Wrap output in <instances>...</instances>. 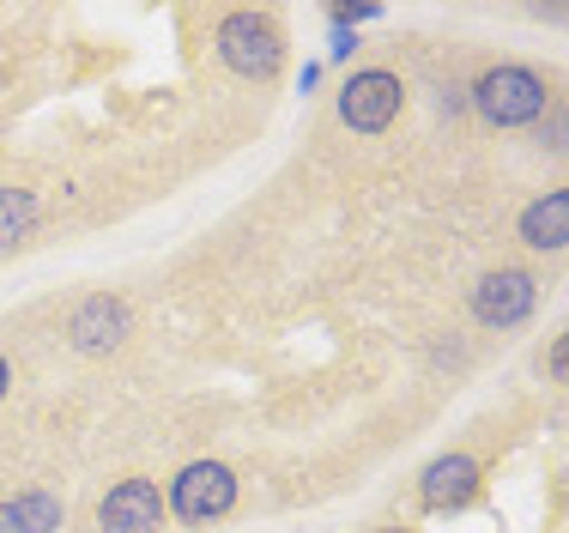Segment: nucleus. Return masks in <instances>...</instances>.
Instances as JSON below:
<instances>
[{
    "label": "nucleus",
    "mask_w": 569,
    "mask_h": 533,
    "mask_svg": "<svg viewBox=\"0 0 569 533\" xmlns=\"http://www.w3.org/2000/svg\"><path fill=\"white\" fill-rule=\"evenodd\" d=\"M7 394H12V364L0 358V401H7Z\"/></svg>",
    "instance_id": "14"
},
{
    "label": "nucleus",
    "mask_w": 569,
    "mask_h": 533,
    "mask_svg": "<svg viewBox=\"0 0 569 533\" xmlns=\"http://www.w3.org/2000/svg\"><path fill=\"white\" fill-rule=\"evenodd\" d=\"M164 491L152 480H121L110 485V497L98 503V527L103 533H158L164 527Z\"/></svg>",
    "instance_id": "7"
},
{
    "label": "nucleus",
    "mask_w": 569,
    "mask_h": 533,
    "mask_svg": "<svg viewBox=\"0 0 569 533\" xmlns=\"http://www.w3.org/2000/svg\"><path fill=\"white\" fill-rule=\"evenodd\" d=\"M472 497H479V461L472 455H437L425 467V480H418V503L437 510V515L467 510Z\"/></svg>",
    "instance_id": "8"
},
{
    "label": "nucleus",
    "mask_w": 569,
    "mask_h": 533,
    "mask_svg": "<svg viewBox=\"0 0 569 533\" xmlns=\"http://www.w3.org/2000/svg\"><path fill=\"white\" fill-rule=\"evenodd\" d=\"M376 533H412V527H376Z\"/></svg>",
    "instance_id": "15"
},
{
    "label": "nucleus",
    "mask_w": 569,
    "mask_h": 533,
    "mask_svg": "<svg viewBox=\"0 0 569 533\" xmlns=\"http://www.w3.org/2000/svg\"><path fill=\"white\" fill-rule=\"evenodd\" d=\"M61 527V497L49 491H19L12 503H0V533H56Z\"/></svg>",
    "instance_id": "10"
},
{
    "label": "nucleus",
    "mask_w": 569,
    "mask_h": 533,
    "mask_svg": "<svg viewBox=\"0 0 569 533\" xmlns=\"http://www.w3.org/2000/svg\"><path fill=\"white\" fill-rule=\"evenodd\" d=\"M521 243L539 255L569 249V188H546V195L521 213Z\"/></svg>",
    "instance_id": "9"
},
{
    "label": "nucleus",
    "mask_w": 569,
    "mask_h": 533,
    "mask_svg": "<svg viewBox=\"0 0 569 533\" xmlns=\"http://www.w3.org/2000/svg\"><path fill=\"white\" fill-rule=\"evenodd\" d=\"M133 327V309L128 297H110V292H91L86 304L67 316V346L86 352V358H103V352H116L121 339H128Z\"/></svg>",
    "instance_id": "5"
},
{
    "label": "nucleus",
    "mask_w": 569,
    "mask_h": 533,
    "mask_svg": "<svg viewBox=\"0 0 569 533\" xmlns=\"http://www.w3.org/2000/svg\"><path fill=\"white\" fill-rule=\"evenodd\" d=\"M406 109V86L388 67H363L340 86V121L351 134H388Z\"/></svg>",
    "instance_id": "4"
},
{
    "label": "nucleus",
    "mask_w": 569,
    "mask_h": 533,
    "mask_svg": "<svg viewBox=\"0 0 569 533\" xmlns=\"http://www.w3.org/2000/svg\"><path fill=\"white\" fill-rule=\"evenodd\" d=\"M551 376H558V382H569V334L558 339V346H551Z\"/></svg>",
    "instance_id": "12"
},
{
    "label": "nucleus",
    "mask_w": 569,
    "mask_h": 533,
    "mask_svg": "<svg viewBox=\"0 0 569 533\" xmlns=\"http://www.w3.org/2000/svg\"><path fill=\"white\" fill-rule=\"evenodd\" d=\"M37 225V195L31 188H0V255L19 249Z\"/></svg>",
    "instance_id": "11"
},
{
    "label": "nucleus",
    "mask_w": 569,
    "mask_h": 533,
    "mask_svg": "<svg viewBox=\"0 0 569 533\" xmlns=\"http://www.w3.org/2000/svg\"><path fill=\"white\" fill-rule=\"evenodd\" d=\"M237 497H242V485H237V473H230L224 461H188V467L170 480L164 510L188 527H212V522H224V515L237 510Z\"/></svg>",
    "instance_id": "3"
},
{
    "label": "nucleus",
    "mask_w": 569,
    "mask_h": 533,
    "mask_svg": "<svg viewBox=\"0 0 569 533\" xmlns=\"http://www.w3.org/2000/svg\"><path fill=\"white\" fill-rule=\"evenodd\" d=\"M351 49H358V37H351V31H346V24H333V61H346V55H351Z\"/></svg>",
    "instance_id": "13"
},
{
    "label": "nucleus",
    "mask_w": 569,
    "mask_h": 533,
    "mask_svg": "<svg viewBox=\"0 0 569 533\" xmlns=\"http://www.w3.org/2000/svg\"><path fill=\"white\" fill-rule=\"evenodd\" d=\"M212 49H219V61L237 79H273L284 67V31L273 12H261V7L224 12L219 31H212Z\"/></svg>",
    "instance_id": "1"
},
{
    "label": "nucleus",
    "mask_w": 569,
    "mask_h": 533,
    "mask_svg": "<svg viewBox=\"0 0 569 533\" xmlns=\"http://www.w3.org/2000/svg\"><path fill=\"white\" fill-rule=\"evenodd\" d=\"M533 304H539V285H533V273H521V267H497L472 285V316L485 327H521L533 316Z\"/></svg>",
    "instance_id": "6"
},
{
    "label": "nucleus",
    "mask_w": 569,
    "mask_h": 533,
    "mask_svg": "<svg viewBox=\"0 0 569 533\" xmlns=\"http://www.w3.org/2000/svg\"><path fill=\"white\" fill-rule=\"evenodd\" d=\"M472 109H479L491 128H527V121H539L551 109V91H546V79H539L533 67L503 61V67H491V73H479Z\"/></svg>",
    "instance_id": "2"
}]
</instances>
